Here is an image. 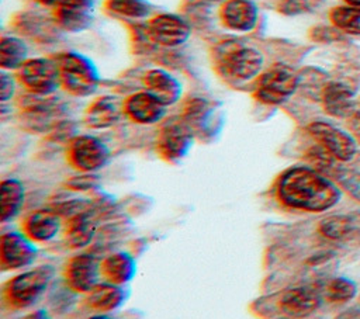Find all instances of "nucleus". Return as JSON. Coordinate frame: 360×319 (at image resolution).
Wrapping results in <instances>:
<instances>
[{
  "label": "nucleus",
  "instance_id": "obj_1",
  "mask_svg": "<svg viewBox=\"0 0 360 319\" xmlns=\"http://www.w3.org/2000/svg\"><path fill=\"white\" fill-rule=\"evenodd\" d=\"M276 197L291 209L323 212L339 202L340 190L314 167L294 166L277 178Z\"/></svg>",
  "mask_w": 360,
  "mask_h": 319
},
{
  "label": "nucleus",
  "instance_id": "obj_2",
  "mask_svg": "<svg viewBox=\"0 0 360 319\" xmlns=\"http://www.w3.org/2000/svg\"><path fill=\"white\" fill-rule=\"evenodd\" d=\"M55 268L49 264L18 273L3 287V299L13 309H25L35 305L46 292L53 280Z\"/></svg>",
  "mask_w": 360,
  "mask_h": 319
},
{
  "label": "nucleus",
  "instance_id": "obj_3",
  "mask_svg": "<svg viewBox=\"0 0 360 319\" xmlns=\"http://www.w3.org/2000/svg\"><path fill=\"white\" fill-rule=\"evenodd\" d=\"M62 86L73 96L86 97L93 94L98 86V76L94 66L79 53H60L56 58Z\"/></svg>",
  "mask_w": 360,
  "mask_h": 319
},
{
  "label": "nucleus",
  "instance_id": "obj_4",
  "mask_svg": "<svg viewBox=\"0 0 360 319\" xmlns=\"http://www.w3.org/2000/svg\"><path fill=\"white\" fill-rule=\"evenodd\" d=\"M264 65L263 53L246 45H231L218 58L219 72L233 82H248L260 74Z\"/></svg>",
  "mask_w": 360,
  "mask_h": 319
},
{
  "label": "nucleus",
  "instance_id": "obj_5",
  "mask_svg": "<svg viewBox=\"0 0 360 319\" xmlns=\"http://www.w3.org/2000/svg\"><path fill=\"white\" fill-rule=\"evenodd\" d=\"M300 84L298 74L285 65H273L259 74L255 96L260 103L277 105L288 100Z\"/></svg>",
  "mask_w": 360,
  "mask_h": 319
},
{
  "label": "nucleus",
  "instance_id": "obj_6",
  "mask_svg": "<svg viewBox=\"0 0 360 319\" xmlns=\"http://www.w3.org/2000/svg\"><path fill=\"white\" fill-rule=\"evenodd\" d=\"M18 77L22 86L32 94L51 96L62 86L60 70L56 59H28L18 69Z\"/></svg>",
  "mask_w": 360,
  "mask_h": 319
},
{
  "label": "nucleus",
  "instance_id": "obj_7",
  "mask_svg": "<svg viewBox=\"0 0 360 319\" xmlns=\"http://www.w3.org/2000/svg\"><path fill=\"white\" fill-rule=\"evenodd\" d=\"M69 163L82 173H94L110 160L108 146L93 135H77L68 145Z\"/></svg>",
  "mask_w": 360,
  "mask_h": 319
},
{
  "label": "nucleus",
  "instance_id": "obj_8",
  "mask_svg": "<svg viewBox=\"0 0 360 319\" xmlns=\"http://www.w3.org/2000/svg\"><path fill=\"white\" fill-rule=\"evenodd\" d=\"M193 143V128L183 119H170L166 122L156 139L158 153L167 162L181 160Z\"/></svg>",
  "mask_w": 360,
  "mask_h": 319
},
{
  "label": "nucleus",
  "instance_id": "obj_9",
  "mask_svg": "<svg viewBox=\"0 0 360 319\" xmlns=\"http://www.w3.org/2000/svg\"><path fill=\"white\" fill-rule=\"evenodd\" d=\"M101 261L90 253H77L66 261L65 281L75 292H90L101 281Z\"/></svg>",
  "mask_w": 360,
  "mask_h": 319
},
{
  "label": "nucleus",
  "instance_id": "obj_10",
  "mask_svg": "<svg viewBox=\"0 0 360 319\" xmlns=\"http://www.w3.org/2000/svg\"><path fill=\"white\" fill-rule=\"evenodd\" d=\"M37 247L24 232H6L0 237V266L3 270H21L34 263Z\"/></svg>",
  "mask_w": 360,
  "mask_h": 319
},
{
  "label": "nucleus",
  "instance_id": "obj_11",
  "mask_svg": "<svg viewBox=\"0 0 360 319\" xmlns=\"http://www.w3.org/2000/svg\"><path fill=\"white\" fill-rule=\"evenodd\" d=\"M308 132L336 160L347 162L356 153L354 139L329 122L314 121L308 125Z\"/></svg>",
  "mask_w": 360,
  "mask_h": 319
},
{
  "label": "nucleus",
  "instance_id": "obj_12",
  "mask_svg": "<svg viewBox=\"0 0 360 319\" xmlns=\"http://www.w3.org/2000/svg\"><path fill=\"white\" fill-rule=\"evenodd\" d=\"M148 34L155 44L174 48L188 39L190 27L183 18L174 14H159L150 20Z\"/></svg>",
  "mask_w": 360,
  "mask_h": 319
},
{
  "label": "nucleus",
  "instance_id": "obj_13",
  "mask_svg": "<svg viewBox=\"0 0 360 319\" xmlns=\"http://www.w3.org/2000/svg\"><path fill=\"white\" fill-rule=\"evenodd\" d=\"M24 119L34 131H49L58 126L60 105L51 96L30 93L22 105Z\"/></svg>",
  "mask_w": 360,
  "mask_h": 319
},
{
  "label": "nucleus",
  "instance_id": "obj_14",
  "mask_svg": "<svg viewBox=\"0 0 360 319\" xmlns=\"http://www.w3.org/2000/svg\"><path fill=\"white\" fill-rule=\"evenodd\" d=\"M321 305L319 294L307 285L284 289L278 298V306L290 318L302 319L312 315Z\"/></svg>",
  "mask_w": 360,
  "mask_h": 319
},
{
  "label": "nucleus",
  "instance_id": "obj_15",
  "mask_svg": "<svg viewBox=\"0 0 360 319\" xmlns=\"http://www.w3.org/2000/svg\"><path fill=\"white\" fill-rule=\"evenodd\" d=\"M62 228L60 215L52 208H41L30 212L22 221V232L37 243H46L56 237Z\"/></svg>",
  "mask_w": 360,
  "mask_h": 319
},
{
  "label": "nucleus",
  "instance_id": "obj_16",
  "mask_svg": "<svg viewBox=\"0 0 360 319\" xmlns=\"http://www.w3.org/2000/svg\"><path fill=\"white\" fill-rule=\"evenodd\" d=\"M125 114L135 122L150 125L163 119L166 105L149 91H138L131 94L125 103Z\"/></svg>",
  "mask_w": 360,
  "mask_h": 319
},
{
  "label": "nucleus",
  "instance_id": "obj_17",
  "mask_svg": "<svg viewBox=\"0 0 360 319\" xmlns=\"http://www.w3.org/2000/svg\"><path fill=\"white\" fill-rule=\"evenodd\" d=\"M124 103L125 101L117 96H103L96 98L86 110V124L94 129H105L115 125L122 114H125Z\"/></svg>",
  "mask_w": 360,
  "mask_h": 319
},
{
  "label": "nucleus",
  "instance_id": "obj_18",
  "mask_svg": "<svg viewBox=\"0 0 360 319\" xmlns=\"http://www.w3.org/2000/svg\"><path fill=\"white\" fill-rule=\"evenodd\" d=\"M257 8L249 0H228L221 10L224 24L238 32L252 31L257 24Z\"/></svg>",
  "mask_w": 360,
  "mask_h": 319
},
{
  "label": "nucleus",
  "instance_id": "obj_19",
  "mask_svg": "<svg viewBox=\"0 0 360 319\" xmlns=\"http://www.w3.org/2000/svg\"><path fill=\"white\" fill-rule=\"evenodd\" d=\"M125 298L127 294L122 285L104 280L86 294V304L97 313H108L118 309L125 302Z\"/></svg>",
  "mask_w": 360,
  "mask_h": 319
},
{
  "label": "nucleus",
  "instance_id": "obj_20",
  "mask_svg": "<svg viewBox=\"0 0 360 319\" xmlns=\"http://www.w3.org/2000/svg\"><path fill=\"white\" fill-rule=\"evenodd\" d=\"M146 91L153 94L166 107L176 103L181 94V84L163 69H152L143 77Z\"/></svg>",
  "mask_w": 360,
  "mask_h": 319
},
{
  "label": "nucleus",
  "instance_id": "obj_21",
  "mask_svg": "<svg viewBox=\"0 0 360 319\" xmlns=\"http://www.w3.org/2000/svg\"><path fill=\"white\" fill-rule=\"evenodd\" d=\"M322 104L325 111L332 117L345 118L354 112L353 91L339 82H330L323 87Z\"/></svg>",
  "mask_w": 360,
  "mask_h": 319
},
{
  "label": "nucleus",
  "instance_id": "obj_22",
  "mask_svg": "<svg viewBox=\"0 0 360 319\" xmlns=\"http://www.w3.org/2000/svg\"><path fill=\"white\" fill-rule=\"evenodd\" d=\"M97 232L96 219L91 215V211L79 214L70 219H66L65 226V240L66 245L73 250H80L87 247Z\"/></svg>",
  "mask_w": 360,
  "mask_h": 319
},
{
  "label": "nucleus",
  "instance_id": "obj_23",
  "mask_svg": "<svg viewBox=\"0 0 360 319\" xmlns=\"http://www.w3.org/2000/svg\"><path fill=\"white\" fill-rule=\"evenodd\" d=\"M136 271L134 257L125 252H115L108 254L101 261V273L105 281L124 285L129 282Z\"/></svg>",
  "mask_w": 360,
  "mask_h": 319
},
{
  "label": "nucleus",
  "instance_id": "obj_24",
  "mask_svg": "<svg viewBox=\"0 0 360 319\" xmlns=\"http://www.w3.org/2000/svg\"><path fill=\"white\" fill-rule=\"evenodd\" d=\"M90 0H82L55 10L56 22L66 31L79 32L86 30L91 22Z\"/></svg>",
  "mask_w": 360,
  "mask_h": 319
},
{
  "label": "nucleus",
  "instance_id": "obj_25",
  "mask_svg": "<svg viewBox=\"0 0 360 319\" xmlns=\"http://www.w3.org/2000/svg\"><path fill=\"white\" fill-rule=\"evenodd\" d=\"M25 190L20 180L6 178L0 185V218L1 222L13 221L24 205Z\"/></svg>",
  "mask_w": 360,
  "mask_h": 319
},
{
  "label": "nucleus",
  "instance_id": "obj_26",
  "mask_svg": "<svg viewBox=\"0 0 360 319\" xmlns=\"http://www.w3.org/2000/svg\"><path fill=\"white\" fill-rule=\"evenodd\" d=\"M27 45L15 37H3L0 41V66L3 69H20L27 59Z\"/></svg>",
  "mask_w": 360,
  "mask_h": 319
},
{
  "label": "nucleus",
  "instance_id": "obj_27",
  "mask_svg": "<svg viewBox=\"0 0 360 319\" xmlns=\"http://www.w3.org/2000/svg\"><path fill=\"white\" fill-rule=\"evenodd\" d=\"M356 218L350 215H330L319 222V233L330 240H345L354 232Z\"/></svg>",
  "mask_w": 360,
  "mask_h": 319
},
{
  "label": "nucleus",
  "instance_id": "obj_28",
  "mask_svg": "<svg viewBox=\"0 0 360 319\" xmlns=\"http://www.w3.org/2000/svg\"><path fill=\"white\" fill-rule=\"evenodd\" d=\"M330 21L342 32L360 35V7L357 6L335 7L330 11Z\"/></svg>",
  "mask_w": 360,
  "mask_h": 319
},
{
  "label": "nucleus",
  "instance_id": "obj_29",
  "mask_svg": "<svg viewBox=\"0 0 360 319\" xmlns=\"http://www.w3.org/2000/svg\"><path fill=\"white\" fill-rule=\"evenodd\" d=\"M356 282L346 277H336L330 280L325 288V295L330 302H347L356 295Z\"/></svg>",
  "mask_w": 360,
  "mask_h": 319
},
{
  "label": "nucleus",
  "instance_id": "obj_30",
  "mask_svg": "<svg viewBox=\"0 0 360 319\" xmlns=\"http://www.w3.org/2000/svg\"><path fill=\"white\" fill-rule=\"evenodd\" d=\"M107 8L128 18H143L149 14V6L143 0H108Z\"/></svg>",
  "mask_w": 360,
  "mask_h": 319
},
{
  "label": "nucleus",
  "instance_id": "obj_31",
  "mask_svg": "<svg viewBox=\"0 0 360 319\" xmlns=\"http://www.w3.org/2000/svg\"><path fill=\"white\" fill-rule=\"evenodd\" d=\"M66 185L73 191H90L98 185V177L93 173H82L70 177Z\"/></svg>",
  "mask_w": 360,
  "mask_h": 319
},
{
  "label": "nucleus",
  "instance_id": "obj_32",
  "mask_svg": "<svg viewBox=\"0 0 360 319\" xmlns=\"http://www.w3.org/2000/svg\"><path fill=\"white\" fill-rule=\"evenodd\" d=\"M319 0H285L281 4V11L285 14H300L311 10Z\"/></svg>",
  "mask_w": 360,
  "mask_h": 319
},
{
  "label": "nucleus",
  "instance_id": "obj_33",
  "mask_svg": "<svg viewBox=\"0 0 360 319\" xmlns=\"http://www.w3.org/2000/svg\"><path fill=\"white\" fill-rule=\"evenodd\" d=\"M314 39L322 41V42H329V41H336L340 38L338 28H328V27H318L312 31Z\"/></svg>",
  "mask_w": 360,
  "mask_h": 319
},
{
  "label": "nucleus",
  "instance_id": "obj_34",
  "mask_svg": "<svg viewBox=\"0 0 360 319\" xmlns=\"http://www.w3.org/2000/svg\"><path fill=\"white\" fill-rule=\"evenodd\" d=\"M14 93V80L11 76L3 73L0 77V97L1 101H7L8 98H11Z\"/></svg>",
  "mask_w": 360,
  "mask_h": 319
},
{
  "label": "nucleus",
  "instance_id": "obj_35",
  "mask_svg": "<svg viewBox=\"0 0 360 319\" xmlns=\"http://www.w3.org/2000/svg\"><path fill=\"white\" fill-rule=\"evenodd\" d=\"M38 1L44 6L53 7L56 10L59 7H65V6H69V4H73V3H77V1H82V0H38Z\"/></svg>",
  "mask_w": 360,
  "mask_h": 319
},
{
  "label": "nucleus",
  "instance_id": "obj_36",
  "mask_svg": "<svg viewBox=\"0 0 360 319\" xmlns=\"http://www.w3.org/2000/svg\"><path fill=\"white\" fill-rule=\"evenodd\" d=\"M22 319H51V316L45 309H35L28 315H25Z\"/></svg>",
  "mask_w": 360,
  "mask_h": 319
},
{
  "label": "nucleus",
  "instance_id": "obj_37",
  "mask_svg": "<svg viewBox=\"0 0 360 319\" xmlns=\"http://www.w3.org/2000/svg\"><path fill=\"white\" fill-rule=\"evenodd\" d=\"M350 126L353 132L360 138V112H353L350 115Z\"/></svg>",
  "mask_w": 360,
  "mask_h": 319
},
{
  "label": "nucleus",
  "instance_id": "obj_38",
  "mask_svg": "<svg viewBox=\"0 0 360 319\" xmlns=\"http://www.w3.org/2000/svg\"><path fill=\"white\" fill-rule=\"evenodd\" d=\"M87 319H114V318L108 316L107 313H97V315H93V316H90Z\"/></svg>",
  "mask_w": 360,
  "mask_h": 319
},
{
  "label": "nucleus",
  "instance_id": "obj_39",
  "mask_svg": "<svg viewBox=\"0 0 360 319\" xmlns=\"http://www.w3.org/2000/svg\"><path fill=\"white\" fill-rule=\"evenodd\" d=\"M345 1H347L350 6H357V7H360V0H345Z\"/></svg>",
  "mask_w": 360,
  "mask_h": 319
}]
</instances>
